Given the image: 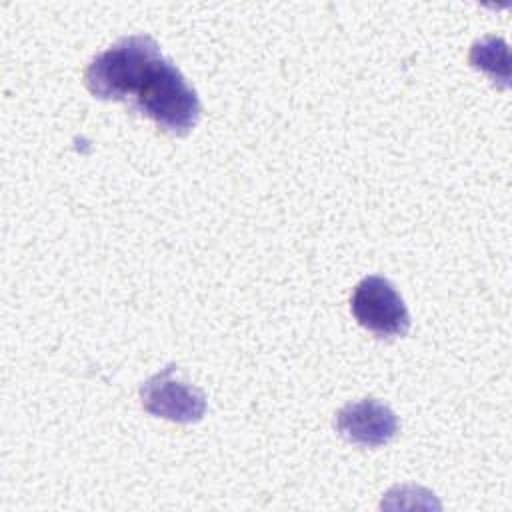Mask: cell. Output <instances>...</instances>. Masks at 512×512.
Masks as SVG:
<instances>
[{
	"mask_svg": "<svg viewBox=\"0 0 512 512\" xmlns=\"http://www.w3.org/2000/svg\"><path fill=\"white\" fill-rule=\"evenodd\" d=\"M84 82L100 100H130L170 134H186L202 112L196 90L148 34L124 36L96 54Z\"/></svg>",
	"mask_w": 512,
	"mask_h": 512,
	"instance_id": "1",
	"label": "cell"
},
{
	"mask_svg": "<svg viewBox=\"0 0 512 512\" xmlns=\"http://www.w3.org/2000/svg\"><path fill=\"white\" fill-rule=\"evenodd\" d=\"M174 364L148 378L140 386V400L146 412L172 420V422H196L206 412L204 394L180 380H172Z\"/></svg>",
	"mask_w": 512,
	"mask_h": 512,
	"instance_id": "3",
	"label": "cell"
},
{
	"mask_svg": "<svg viewBox=\"0 0 512 512\" xmlns=\"http://www.w3.org/2000/svg\"><path fill=\"white\" fill-rule=\"evenodd\" d=\"M334 426L346 440L374 448L394 438L398 418L384 402L376 398H362L340 408L334 418Z\"/></svg>",
	"mask_w": 512,
	"mask_h": 512,
	"instance_id": "4",
	"label": "cell"
},
{
	"mask_svg": "<svg viewBox=\"0 0 512 512\" xmlns=\"http://www.w3.org/2000/svg\"><path fill=\"white\" fill-rule=\"evenodd\" d=\"M470 64L482 72H486L494 82L498 80L502 86H508L510 66H508V46L498 36H486L476 40L470 48Z\"/></svg>",
	"mask_w": 512,
	"mask_h": 512,
	"instance_id": "5",
	"label": "cell"
},
{
	"mask_svg": "<svg viewBox=\"0 0 512 512\" xmlns=\"http://www.w3.org/2000/svg\"><path fill=\"white\" fill-rule=\"evenodd\" d=\"M350 310L362 328L380 338L404 336L410 328L408 308L384 276L362 278L350 296Z\"/></svg>",
	"mask_w": 512,
	"mask_h": 512,
	"instance_id": "2",
	"label": "cell"
}]
</instances>
